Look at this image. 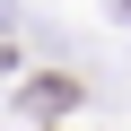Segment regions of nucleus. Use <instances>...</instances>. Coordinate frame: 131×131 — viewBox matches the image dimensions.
<instances>
[{
    "instance_id": "1",
    "label": "nucleus",
    "mask_w": 131,
    "mask_h": 131,
    "mask_svg": "<svg viewBox=\"0 0 131 131\" xmlns=\"http://www.w3.org/2000/svg\"><path fill=\"white\" fill-rule=\"evenodd\" d=\"M35 105H44V114H70V105H79V79H35Z\"/></svg>"
}]
</instances>
